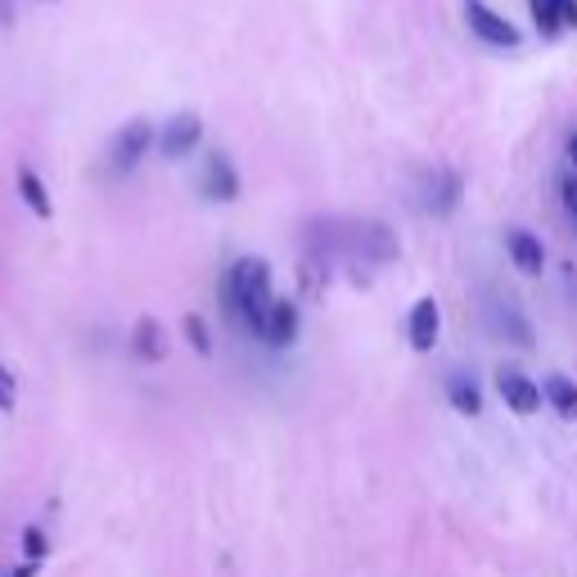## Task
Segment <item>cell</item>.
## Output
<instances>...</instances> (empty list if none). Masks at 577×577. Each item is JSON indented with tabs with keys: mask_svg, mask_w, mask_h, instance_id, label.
<instances>
[{
	"mask_svg": "<svg viewBox=\"0 0 577 577\" xmlns=\"http://www.w3.org/2000/svg\"><path fill=\"white\" fill-rule=\"evenodd\" d=\"M496 397H501L506 411H515V415H536V411L546 406L542 383L528 379V374L515 370V366H501V370H496Z\"/></svg>",
	"mask_w": 577,
	"mask_h": 577,
	"instance_id": "cell-7",
	"label": "cell"
},
{
	"mask_svg": "<svg viewBox=\"0 0 577 577\" xmlns=\"http://www.w3.org/2000/svg\"><path fill=\"white\" fill-rule=\"evenodd\" d=\"M159 145V127H153L149 118H131L118 127V136L108 140V172L113 176H131L140 163H145V153Z\"/></svg>",
	"mask_w": 577,
	"mask_h": 577,
	"instance_id": "cell-2",
	"label": "cell"
},
{
	"mask_svg": "<svg viewBox=\"0 0 577 577\" xmlns=\"http://www.w3.org/2000/svg\"><path fill=\"white\" fill-rule=\"evenodd\" d=\"M298 334H302V307L293 298H276L272 302V316H266L262 343H266V348H276V353H285V348H293V343H298Z\"/></svg>",
	"mask_w": 577,
	"mask_h": 577,
	"instance_id": "cell-9",
	"label": "cell"
},
{
	"mask_svg": "<svg viewBox=\"0 0 577 577\" xmlns=\"http://www.w3.org/2000/svg\"><path fill=\"white\" fill-rule=\"evenodd\" d=\"M542 397H546V406L559 415V419H577V379H568V374H546L542 379Z\"/></svg>",
	"mask_w": 577,
	"mask_h": 577,
	"instance_id": "cell-15",
	"label": "cell"
},
{
	"mask_svg": "<svg viewBox=\"0 0 577 577\" xmlns=\"http://www.w3.org/2000/svg\"><path fill=\"white\" fill-rule=\"evenodd\" d=\"M447 402H451L455 415L478 419L483 415V389H478V379L470 370H451L447 374Z\"/></svg>",
	"mask_w": 577,
	"mask_h": 577,
	"instance_id": "cell-13",
	"label": "cell"
},
{
	"mask_svg": "<svg viewBox=\"0 0 577 577\" xmlns=\"http://www.w3.org/2000/svg\"><path fill=\"white\" fill-rule=\"evenodd\" d=\"M506 253L515 262V272L528 276V280H536L546 272V244H542V235H532V230H523V226L506 230Z\"/></svg>",
	"mask_w": 577,
	"mask_h": 577,
	"instance_id": "cell-10",
	"label": "cell"
},
{
	"mask_svg": "<svg viewBox=\"0 0 577 577\" xmlns=\"http://www.w3.org/2000/svg\"><path fill=\"white\" fill-rule=\"evenodd\" d=\"M573 226H577V221H573Z\"/></svg>",
	"mask_w": 577,
	"mask_h": 577,
	"instance_id": "cell-24",
	"label": "cell"
},
{
	"mask_svg": "<svg viewBox=\"0 0 577 577\" xmlns=\"http://www.w3.org/2000/svg\"><path fill=\"white\" fill-rule=\"evenodd\" d=\"M460 199H465V176H460L455 168H442L425 181V208L434 217H451L460 208Z\"/></svg>",
	"mask_w": 577,
	"mask_h": 577,
	"instance_id": "cell-11",
	"label": "cell"
},
{
	"mask_svg": "<svg viewBox=\"0 0 577 577\" xmlns=\"http://www.w3.org/2000/svg\"><path fill=\"white\" fill-rule=\"evenodd\" d=\"M19 199L27 204V212L36 217V221H50L55 217V199H50V189H46V181L36 176V168H19Z\"/></svg>",
	"mask_w": 577,
	"mask_h": 577,
	"instance_id": "cell-14",
	"label": "cell"
},
{
	"mask_svg": "<svg viewBox=\"0 0 577 577\" xmlns=\"http://www.w3.org/2000/svg\"><path fill=\"white\" fill-rule=\"evenodd\" d=\"M131 357L145 361V366L168 361V330L153 321V316H140L136 321V330H131Z\"/></svg>",
	"mask_w": 577,
	"mask_h": 577,
	"instance_id": "cell-12",
	"label": "cell"
},
{
	"mask_svg": "<svg viewBox=\"0 0 577 577\" xmlns=\"http://www.w3.org/2000/svg\"><path fill=\"white\" fill-rule=\"evenodd\" d=\"M199 145H204V118L185 108V113H172V118L159 127V145H153V149H159L168 163H181V159H189V153H195Z\"/></svg>",
	"mask_w": 577,
	"mask_h": 577,
	"instance_id": "cell-5",
	"label": "cell"
},
{
	"mask_svg": "<svg viewBox=\"0 0 577 577\" xmlns=\"http://www.w3.org/2000/svg\"><path fill=\"white\" fill-rule=\"evenodd\" d=\"M272 302H276L272 266H266L262 257H240V262L226 266V276H221V307H226V316L235 321L244 334H253V338L266 334Z\"/></svg>",
	"mask_w": 577,
	"mask_h": 577,
	"instance_id": "cell-1",
	"label": "cell"
},
{
	"mask_svg": "<svg viewBox=\"0 0 577 577\" xmlns=\"http://www.w3.org/2000/svg\"><path fill=\"white\" fill-rule=\"evenodd\" d=\"M42 573V559H23L19 568H10V573H0V577H36Z\"/></svg>",
	"mask_w": 577,
	"mask_h": 577,
	"instance_id": "cell-22",
	"label": "cell"
},
{
	"mask_svg": "<svg viewBox=\"0 0 577 577\" xmlns=\"http://www.w3.org/2000/svg\"><path fill=\"white\" fill-rule=\"evenodd\" d=\"M564 153H568V168L577 172V127H573V131L564 136Z\"/></svg>",
	"mask_w": 577,
	"mask_h": 577,
	"instance_id": "cell-23",
	"label": "cell"
},
{
	"mask_svg": "<svg viewBox=\"0 0 577 577\" xmlns=\"http://www.w3.org/2000/svg\"><path fill=\"white\" fill-rule=\"evenodd\" d=\"M496 334H501L506 343H515V348H532V325H528V316L519 312V307H496Z\"/></svg>",
	"mask_w": 577,
	"mask_h": 577,
	"instance_id": "cell-17",
	"label": "cell"
},
{
	"mask_svg": "<svg viewBox=\"0 0 577 577\" xmlns=\"http://www.w3.org/2000/svg\"><path fill=\"white\" fill-rule=\"evenodd\" d=\"M19 406V379L0 366V411H14Z\"/></svg>",
	"mask_w": 577,
	"mask_h": 577,
	"instance_id": "cell-21",
	"label": "cell"
},
{
	"mask_svg": "<svg viewBox=\"0 0 577 577\" xmlns=\"http://www.w3.org/2000/svg\"><path fill=\"white\" fill-rule=\"evenodd\" d=\"M348 240H353V244H348V253H353V257H361L366 272L397 262V253H402L397 235H393V230L383 226V221H361V226H353V235H348Z\"/></svg>",
	"mask_w": 577,
	"mask_h": 577,
	"instance_id": "cell-4",
	"label": "cell"
},
{
	"mask_svg": "<svg viewBox=\"0 0 577 577\" xmlns=\"http://www.w3.org/2000/svg\"><path fill=\"white\" fill-rule=\"evenodd\" d=\"M23 555H27V559H46V555H50L46 532L36 528V523H27V528H23Z\"/></svg>",
	"mask_w": 577,
	"mask_h": 577,
	"instance_id": "cell-19",
	"label": "cell"
},
{
	"mask_svg": "<svg viewBox=\"0 0 577 577\" xmlns=\"http://www.w3.org/2000/svg\"><path fill=\"white\" fill-rule=\"evenodd\" d=\"M438 338H442V302L438 298H415L411 316H406V343H411V353L429 357L438 348Z\"/></svg>",
	"mask_w": 577,
	"mask_h": 577,
	"instance_id": "cell-8",
	"label": "cell"
},
{
	"mask_svg": "<svg viewBox=\"0 0 577 577\" xmlns=\"http://www.w3.org/2000/svg\"><path fill=\"white\" fill-rule=\"evenodd\" d=\"M465 23H470V32L478 36V42L492 46V50H519V42H523V32L501 10H492L487 0H465Z\"/></svg>",
	"mask_w": 577,
	"mask_h": 577,
	"instance_id": "cell-3",
	"label": "cell"
},
{
	"mask_svg": "<svg viewBox=\"0 0 577 577\" xmlns=\"http://www.w3.org/2000/svg\"><path fill=\"white\" fill-rule=\"evenodd\" d=\"M528 14L536 23V32H542V42H559L568 32L564 27V0H528Z\"/></svg>",
	"mask_w": 577,
	"mask_h": 577,
	"instance_id": "cell-16",
	"label": "cell"
},
{
	"mask_svg": "<svg viewBox=\"0 0 577 577\" xmlns=\"http://www.w3.org/2000/svg\"><path fill=\"white\" fill-rule=\"evenodd\" d=\"M199 195L208 204H235L244 195V181H240V168L230 163V153L212 149L204 159V172H199Z\"/></svg>",
	"mask_w": 577,
	"mask_h": 577,
	"instance_id": "cell-6",
	"label": "cell"
},
{
	"mask_svg": "<svg viewBox=\"0 0 577 577\" xmlns=\"http://www.w3.org/2000/svg\"><path fill=\"white\" fill-rule=\"evenodd\" d=\"M559 204H564V212L577 221V172H573V168L559 176Z\"/></svg>",
	"mask_w": 577,
	"mask_h": 577,
	"instance_id": "cell-20",
	"label": "cell"
},
{
	"mask_svg": "<svg viewBox=\"0 0 577 577\" xmlns=\"http://www.w3.org/2000/svg\"><path fill=\"white\" fill-rule=\"evenodd\" d=\"M181 334H185V343H189V348H195L204 361L217 353V343H212V330H208V321L199 316V312H189L185 321H181Z\"/></svg>",
	"mask_w": 577,
	"mask_h": 577,
	"instance_id": "cell-18",
	"label": "cell"
}]
</instances>
